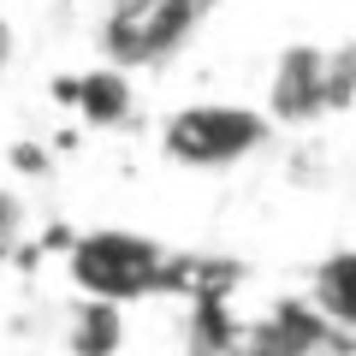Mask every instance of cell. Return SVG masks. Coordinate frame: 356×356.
Instances as JSON below:
<instances>
[{
	"label": "cell",
	"instance_id": "4",
	"mask_svg": "<svg viewBox=\"0 0 356 356\" xmlns=\"http://www.w3.org/2000/svg\"><path fill=\"white\" fill-rule=\"evenodd\" d=\"M208 13H214L208 0H113L95 30L102 60L119 72H154L184 54V42L202 30Z\"/></svg>",
	"mask_w": 356,
	"mask_h": 356
},
{
	"label": "cell",
	"instance_id": "5",
	"mask_svg": "<svg viewBox=\"0 0 356 356\" xmlns=\"http://www.w3.org/2000/svg\"><path fill=\"white\" fill-rule=\"evenodd\" d=\"M60 102L77 107V119H83L89 131H125L131 119H137V89H131V72H119V65H89V72L65 77L60 83Z\"/></svg>",
	"mask_w": 356,
	"mask_h": 356
},
{
	"label": "cell",
	"instance_id": "8",
	"mask_svg": "<svg viewBox=\"0 0 356 356\" xmlns=\"http://www.w3.org/2000/svg\"><path fill=\"white\" fill-rule=\"evenodd\" d=\"M13 48H18V36H13V24H6V18H0V72H6V65H13Z\"/></svg>",
	"mask_w": 356,
	"mask_h": 356
},
{
	"label": "cell",
	"instance_id": "3",
	"mask_svg": "<svg viewBox=\"0 0 356 356\" xmlns=\"http://www.w3.org/2000/svg\"><path fill=\"white\" fill-rule=\"evenodd\" d=\"M273 143V119L255 102H184L161 119V154L184 172H232Z\"/></svg>",
	"mask_w": 356,
	"mask_h": 356
},
{
	"label": "cell",
	"instance_id": "7",
	"mask_svg": "<svg viewBox=\"0 0 356 356\" xmlns=\"http://www.w3.org/2000/svg\"><path fill=\"white\" fill-rule=\"evenodd\" d=\"M65 344H72V356H119L125 350V309L77 297L65 315Z\"/></svg>",
	"mask_w": 356,
	"mask_h": 356
},
{
	"label": "cell",
	"instance_id": "2",
	"mask_svg": "<svg viewBox=\"0 0 356 356\" xmlns=\"http://www.w3.org/2000/svg\"><path fill=\"white\" fill-rule=\"evenodd\" d=\"M356 95V54L350 42H291L273 60V77H267V107L261 113L280 125H327V119L350 113Z\"/></svg>",
	"mask_w": 356,
	"mask_h": 356
},
{
	"label": "cell",
	"instance_id": "6",
	"mask_svg": "<svg viewBox=\"0 0 356 356\" xmlns=\"http://www.w3.org/2000/svg\"><path fill=\"white\" fill-rule=\"evenodd\" d=\"M303 309L315 321H327L332 332H344V339L356 332V250L350 243H332V250L309 267Z\"/></svg>",
	"mask_w": 356,
	"mask_h": 356
},
{
	"label": "cell",
	"instance_id": "1",
	"mask_svg": "<svg viewBox=\"0 0 356 356\" xmlns=\"http://www.w3.org/2000/svg\"><path fill=\"white\" fill-rule=\"evenodd\" d=\"M65 280L77 297L131 309L166 291L196 297V261L166 250L161 238H149L137 226H89L65 243Z\"/></svg>",
	"mask_w": 356,
	"mask_h": 356
}]
</instances>
